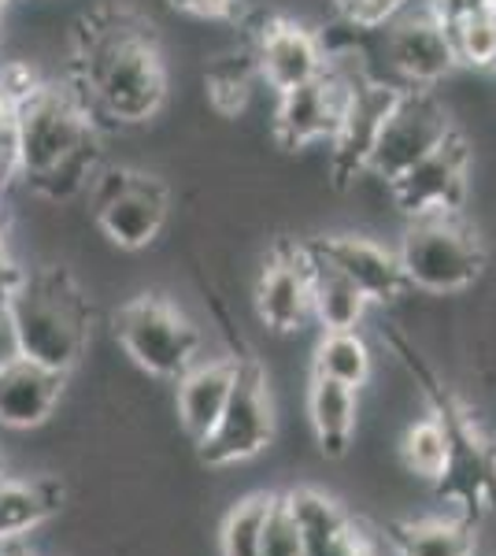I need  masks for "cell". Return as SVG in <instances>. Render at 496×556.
Masks as SVG:
<instances>
[{"label":"cell","instance_id":"1","mask_svg":"<svg viewBox=\"0 0 496 556\" xmlns=\"http://www.w3.org/2000/svg\"><path fill=\"white\" fill-rule=\"evenodd\" d=\"M75 93L115 123H145L167 101L160 45L130 12L89 15L75 41Z\"/></svg>","mask_w":496,"mask_h":556},{"label":"cell","instance_id":"2","mask_svg":"<svg viewBox=\"0 0 496 556\" xmlns=\"http://www.w3.org/2000/svg\"><path fill=\"white\" fill-rule=\"evenodd\" d=\"M8 312H12L23 356L60 375L75 371L93 334V308L82 286L63 267L26 271L23 286L8 301Z\"/></svg>","mask_w":496,"mask_h":556},{"label":"cell","instance_id":"3","mask_svg":"<svg viewBox=\"0 0 496 556\" xmlns=\"http://www.w3.org/2000/svg\"><path fill=\"white\" fill-rule=\"evenodd\" d=\"M404 278L427 293H463L485 271V245L459 212L415 215L396 249Z\"/></svg>","mask_w":496,"mask_h":556},{"label":"cell","instance_id":"4","mask_svg":"<svg viewBox=\"0 0 496 556\" xmlns=\"http://www.w3.org/2000/svg\"><path fill=\"white\" fill-rule=\"evenodd\" d=\"M93 134L97 127L89 119V108L75 89L41 83L15 104V175L30 186L78 146H86Z\"/></svg>","mask_w":496,"mask_h":556},{"label":"cell","instance_id":"5","mask_svg":"<svg viewBox=\"0 0 496 556\" xmlns=\"http://www.w3.org/2000/svg\"><path fill=\"white\" fill-rule=\"evenodd\" d=\"M115 342L152 379L178 382L201 361V330L164 293H141L115 312Z\"/></svg>","mask_w":496,"mask_h":556},{"label":"cell","instance_id":"6","mask_svg":"<svg viewBox=\"0 0 496 556\" xmlns=\"http://www.w3.org/2000/svg\"><path fill=\"white\" fill-rule=\"evenodd\" d=\"M270 442H275V401H270L267 371L256 361H238V379H233L227 408L212 434L196 445V453L207 468L222 471L267 453Z\"/></svg>","mask_w":496,"mask_h":556},{"label":"cell","instance_id":"7","mask_svg":"<svg viewBox=\"0 0 496 556\" xmlns=\"http://www.w3.org/2000/svg\"><path fill=\"white\" fill-rule=\"evenodd\" d=\"M448 134H453L448 112L430 89H422V86L400 89L390 119L378 130L371 160H367V172L390 186L404 172H411L422 156H430Z\"/></svg>","mask_w":496,"mask_h":556},{"label":"cell","instance_id":"8","mask_svg":"<svg viewBox=\"0 0 496 556\" xmlns=\"http://www.w3.org/2000/svg\"><path fill=\"white\" fill-rule=\"evenodd\" d=\"M359 78L327 64V71L315 75L311 83L278 93V112H275L278 146L304 149V146H311V141H330L333 134H338L341 119H345V108L352 101V89H356Z\"/></svg>","mask_w":496,"mask_h":556},{"label":"cell","instance_id":"9","mask_svg":"<svg viewBox=\"0 0 496 556\" xmlns=\"http://www.w3.org/2000/svg\"><path fill=\"white\" fill-rule=\"evenodd\" d=\"M382 30H385V60H390V67L408 86L430 89L459 64L453 49V34H448L445 20L430 4L422 8L408 4Z\"/></svg>","mask_w":496,"mask_h":556},{"label":"cell","instance_id":"10","mask_svg":"<svg viewBox=\"0 0 496 556\" xmlns=\"http://www.w3.org/2000/svg\"><path fill=\"white\" fill-rule=\"evenodd\" d=\"M467 172H471V149L463 134L453 130L430 156H422L411 172L390 182L393 201L411 219L430 212H459L467 197Z\"/></svg>","mask_w":496,"mask_h":556},{"label":"cell","instance_id":"11","mask_svg":"<svg viewBox=\"0 0 496 556\" xmlns=\"http://www.w3.org/2000/svg\"><path fill=\"white\" fill-rule=\"evenodd\" d=\"M396 97H400V89L390 83H374V78H359L356 83L352 101L345 108V119H341L338 134L330 138V160L338 182H348V178L367 172L378 130L390 119Z\"/></svg>","mask_w":496,"mask_h":556},{"label":"cell","instance_id":"12","mask_svg":"<svg viewBox=\"0 0 496 556\" xmlns=\"http://www.w3.org/2000/svg\"><path fill=\"white\" fill-rule=\"evenodd\" d=\"M315 256H322L327 264L338 267L341 275H348L359 290L367 293L371 304L396 301L404 290H411L408 278H404L400 256L393 249H385L382 241L364 238V235H330L304 241Z\"/></svg>","mask_w":496,"mask_h":556},{"label":"cell","instance_id":"13","mask_svg":"<svg viewBox=\"0 0 496 556\" xmlns=\"http://www.w3.org/2000/svg\"><path fill=\"white\" fill-rule=\"evenodd\" d=\"M256 312L267 330L293 334L311 316V278L304 245H285L256 278Z\"/></svg>","mask_w":496,"mask_h":556},{"label":"cell","instance_id":"14","mask_svg":"<svg viewBox=\"0 0 496 556\" xmlns=\"http://www.w3.org/2000/svg\"><path fill=\"white\" fill-rule=\"evenodd\" d=\"M252 60H256L259 78L270 89H278V93L311 83L315 75L327 71V49H322V41L315 38L308 26L293 20H267L264 30L256 34Z\"/></svg>","mask_w":496,"mask_h":556},{"label":"cell","instance_id":"15","mask_svg":"<svg viewBox=\"0 0 496 556\" xmlns=\"http://www.w3.org/2000/svg\"><path fill=\"white\" fill-rule=\"evenodd\" d=\"M282 497L296 527H301L304 556H374V545L364 534V527L322 490L296 486L285 490Z\"/></svg>","mask_w":496,"mask_h":556},{"label":"cell","instance_id":"16","mask_svg":"<svg viewBox=\"0 0 496 556\" xmlns=\"http://www.w3.org/2000/svg\"><path fill=\"white\" fill-rule=\"evenodd\" d=\"M167 208H170L167 186L156 175L133 172L130 186L93 215L115 245L126 249V253H138V249H149L160 238V230L167 227Z\"/></svg>","mask_w":496,"mask_h":556},{"label":"cell","instance_id":"17","mask_svg":"<svg viewBox=\"0 0 496 556\" xmlns=\"http://www.w3.org/2000/svg\"><path fill=\"white\" fill-rule=\"evenodd\" d=\"M63 386H67V375L52 371L30 356L0 367V427L34 430L49 424L63 397Z\"/></svg>","mask_w":496,"mask_h":556},{"label":"cell","instance_id":"18","mask_svg":"<svg viewBox=\"0 0 496 556\" xmlns=\"http://www.w3.org/2000/svg\"><path fill=\"white\" fill-rule=\"evenodd\" d=\"M233 379H238V356H219V361H196L189 371L178 379L175 408L178 424L196 445L219 424L222 408H227Z\"/></svg>","mask_w":496,"mask_h":556},{"label":"cell","instance_id":"19","mask_svg":"<svg viewBox=\"0 0 496 556\" xmlns=\"http://www.w3.org/2000/svg\"><path fill=\"white\" fill-rule=\"evenodd\" d=\"M63 505V482L56 475L20 479L0 468V545L23 542L30 531L49 523Z\"/></svg>","mask_w":496,"mask_h":556},{"label":"cell","instance_id":"20","mask_svg":"<svg viewBox=\"0 0 496 556\" xmlns=\"http://www.w3.org/2000/svg\"><path fill=\"white\" fill-rule=\"evenodd\" d=\"M308 419H311L319 450L333 456V460H341V456L352 450V438H356V427H359V390L311 375Z\"/></svg>","mask_w":496,"mask_h":556},{"label":"cell","instance_id":"21","mask_svg":"<svg viewBox=\"0 0 496 556\" xmlns=\"http://www.w3.org/2000/svg\"><path fill=\"white\" fill-rule=\"evenodd\" d=\"M396 556H478L474 527L467 516H419L390 523Z\"/></svg>","mask_w":496,"mask_h":556},{"label":"cell","instance_id":"22","mask_svg":"<svg viewBox=\"0 0 496 556\" xmlns=\"http://www.w3.org/2000/svg\"><path fill=\"white\" fill-rule=\"evenodd\" d=\"M304 253H308V278H311V316L322 323V330H356L364 323L367 308H371L367 293L348 275H341L333 264L315 256L308 245H304Z\"/></svg>","mask_w":496,"mask_h":556},{"label":"cell","instance_id":"23","mask_svg":"<svg viewBox=\"0 0 496 556\" xmlns=\"http://www.w3.org/2000/svg\"><path fill=\"white\" fill-rule=\"evenodd\" d=\"M311 375L345 382L352 390H364L374 375L371 345L364 342L359 330H322L319 345H315V356H311Z\"/></svg>","mask_w":496,"mask_h":556},{"label":"cell","instance_id":"24","mask_svg":"<svg viewBox=\"0 0 496 556\" xmlns=\"http://www.w3.org/2000/svg\"><path fill=\"white\" fill-rule=\"evenodd\" d=\"M400 464L415 482H441L453 464V438L437 416L415 419L400 434Z\"/></svg>","mask_w":496,"mask_h":556},{"label":"cell","instance_id":"25","mask_svg":"<svg viewBox=\"0 0 496 556\" xmlns=\"http://www.w3.org/2000/svg\"><path fill=\"white\" fill-rule=\"evenodd\" d=\"M278 493H249L238 505H230L227 519L219 527V556H259L264 519L275 505Z\"/></svg>","mask_w":496,"mask_h":556},{"label":"cell","instance_id":"26","mask_svg":"<svg viewBox=\"0 0 496 556\" xmlns=\"http://www.w3.org/2000/svg\"><path fill=\"white\" fill-rule=\"evenodd\" d=\"M448 34H453V49L459 64L471 67H496V8L482 4L471 12L448 20Z\"/></svg>","mask_w":496,"mask_h":556},{"label":"cell","instance_id":"27","mask_svg":"<svg viewBox=\"0 0 496 556\" xmlns=\"http://www.w3.org/2000/svg\"><path fill=\"white\" fill-rule=\"evenodd\" d=\"M97 172H101V141H97V134H93L86 146H78L67 160H60L49 175L34 178L30 186L41 197H49V201H71V197L89 190Z\"/></svg>","mask_w":496,"mask_h":556},{"label":"cell","instance_id":"28","mask_svg":"<svg viewBox=\"0 0 496 556\" xmlns=\"http://www.w3.org/2000/svg\"><path fill=\"white\" fill-rule=\"evenodd\" d=\"M207 93H212V104L219 108L222 115H233L249 104L252 93V78H249V64H233V60H222L207 71Z\"/></svg>","mask_w":496,"mask_h":556},{"label":"cell","instance_id":"29","mask_svg":"<svg viewBox=\"0 0 496 556\" xmlns=\"http://www.w3.org/2000/svg\"><path fill=\"white\" fill-rule=\"evenodd\" d=\"M259 556H304L301 545V527L285 505V497L278 493L275 505L264 519V538H259Z\"/></svg>","mask_w":496,"mask_h":556},{"label":"cell","instance_id":"30","mask_svg":"<svg viewBox=\"0 0 496 556\" xmlns=\"http://www.w3.org/2000/svg\"><path fill=\"white\" fill-rule=\"evenodd\" d=\"M411 0H333V8L341 12V20L359 30H382L385 23L408 8Z\"/></svg>","mask_w":496,"mask_h":556},{"label":"cell","instance_id":"31","mask_svg":"<svg viewBox=\"0 0 496 556\" xmlns=\"http://www.w3.org/2000/svg\"><path fill=\"white\" fill-rule=\"evenodd\" d=\"M38 86H41V78L34 75L30 64H20V60H15V64L0 67V93H4L8 101H12V108L20 104L23 97H30Z\"/></svg>","mask_w":496,"mask_h":556},{"label":"cell","instance_id":"32","mask_svg":"<svg viewBox=\"0 0 496 556\" xmlns=\"http://www.w3.org/2000/svg\"><path fill=\"white\" fill-rule=\"evenodd\" d=\"M0 175L4 182L15 175V108L0 93Z\"/></svg>","mask_w":496,"mask_h":556},{"label":"cell","instance_id":"33","mask_svg":"<svg viewBox=\"0 0 496 556\" xmlns=\"http://www.w3.org/2000/svg\"><path fill=\"white\" fill-rule=\"evenodd\" d=\"M170 8L196 20H233L238 15V0H170Z\"/></svg>","mask_w":496,"mask_h":556},{"label":"cell","instance_id":"34","mask_svg":"<svg viewBox=\"0 0 496 556\" xmlns=\"http://www.w3.org/2000/svg\"><path fill=\"white\" fill-rule=\"evenodd\" d=\"M23 349H20V334H15V323L8 304H0V367H8L12 361H20Z\"/></svg>","mask_w":496,"mask_h":556},{"label":"cell","instance_id":"35","mask_svg":"<svg viewBox=\"0 0 496 556\" xmlns=\"http://www.w3.org/2000/svg\"><path fill=\"white\" fill-rule=\"evenodd\" d=\"M26 271L12 264V256H0V304H8L15 298V290L23 286Z\"/></svg>","mask_w":496,"mask_h":556},{"label":"cell","instance_id":"36","mask_svg":"<svg viewBox=\"0 0 496 556\" xmlns=\"http://www.w3.org/2000/svg\"><path fill=\"white\" fill-rule=\"evenodd\" d=\"M0 556H30V553H26L20 542H8V545H0Z\"/></svg>","mask_w":496,"mask_h":556},{"label":"cell","instance_id":"37","mask_svg":"<svg viewBox=\"0 0 496 556\" xmlns=\"http://www.w3.org/2000/svg\"><path fill=\"white\" fill-rule=\"evenodd\" d=\"M0 256H8V238H4V223H0Z\"/></svg>","mask_w":496,"mask_h":556},{"label":"cell","instance_id":"38","mask_svg":"<svg viewBox=\"0 0 496 556\" xmlns=\"http://www.w3.org/2000/svg\"><path fill=\"white\" fill-rule=\"evenodd\" d=\"M0 41H4V8H0Z\"/></svg>","mask_w":496,"mask_h":556},{"label":"cell","instance_id":"39","mask_svg":"<svg viewBox=\"0 0 496 556\" xmlns=\"http://www.w3.org/2000/svg\"><path fill=\"white\" fill-rule=\"evenodd\" d=\"M0 186H4V175H0Z\"/></svg>","mask_w":496,"mask_h":556},{"label":"cell","instance_id":"40","mask_svg":"<svg viewBox=\"0 0 496 556\" xmlns=\"http://www.w3.org/2000/svg\"><path fill=\"white\" fill-rule=\"evenodd\" d=\"M4 4H8V0H0V8H4Z\"/></svg>","mask_w":496,"mask_h":556},{"label":"cell","instance_id":"41","mask_svg":"<svg viewBox=\"0 0 496 556\" xmlns=\"http://www.w3.org/2000/svg\"><path fill=\"white\" fill-rule=\"evenodd\" d=\"M493 8H496V0H493Z\"/></svg>","mask_w":496,"mask_h":556},{"label":"cell","instance_id":"42","mask_svg":"<svg viewBox=\"0 0 496 556\" xmlns=\"http://www.w3.org/2000/svg\"><path fill=\"white\" fill-rule=\"evenodd\" d=\"M374 556H378V553H374Z\"/></svg>","mask_w":496,"mask_h":556}]
</instances>
